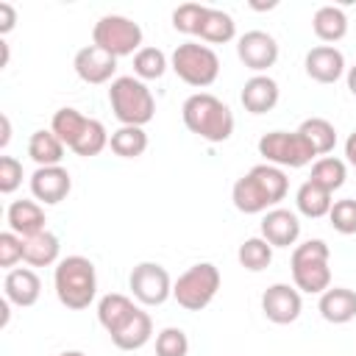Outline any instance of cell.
Wrapping results in <instances>:
<instances>
[{
    "label": "cell",
    "instance_id": "1",
    "mask_svg": "<svg viewBox=\"0 0 356 356\" xmlns=\"http://www.w3.org/2000/svg\"><path fill=\"white\" fill-rule=\"evenodd\" d=\"M289 192V178L281 167L256 164L242 178H236L231 189V200L242 214H264L275 209Z\"/></svg>",
    "mask_w": 356,
    "mask_h": 356
},
{
    "label": "cell",
    "instance_id": "2",
    "mask_svg": "<svg viewBox=\"0 0 356 356\" xmlns=\"http://www.w3.org/2000/svg\"><path fill=\"white\" fill-rule=\"evenodd\" d=\"M181 117H184V125L195 136L214 142V145L231 139V134H234V111L211 92L189 95L181 106Z\"/></svg>",
    "mask_w": 356,
    "mask_h": 356
},
{
    "label": "cell",
    "instance_id": "3",
    "mask_svg": "<svg viewBox=\"0 0 356 356\" xmlns=\"http://www.w3.org/2000/svg\"><path fill=\"white\" fill-rule=\"evenodd\" d=\"M53 286L61 306L81 312L89 309L97 295V273L86 256H67L53 270Z\"/></svg>",
    "mask_w": 356,
    "mask_h": 356
},
{
    "label": "cell",
    "instance_id": "4",
    "mask_svg": "<svg viewBox=\"0 0 356 356\" xmlns=\"http://www.w3.org/2000/svg\"><path fill=\"white\" fill-rule=\"evenodd\" d=\"M108 103L120 125H136L145 128L156 117V97L147 89L145 81L136 75H120L108 86Z\"/></svg>",
    "mask_w": 356,
    "mask_h": 356
},
{
    "label": "cell",
    "instance_id": "5",
    "mask_svg": "<svg viewBox=\"0 0 356 356\" xmlns=\"http://www.w3.org/2000/svg\"><path fill=\"white\" fill-rule=\"evenodd\" d=\"M328 245L323 239H306L292 248V281L306 295H323L331 286V267H328Z\"/></svg>",
    "mask_w": 356,
    "mask_h": 356
},
{
    "label": "cell",
    "instance_id": "6",
    "mask_svg": "<svg viewBox=\"0 0 356 356\" xmlns=\"http://www.w3.org/2000/svg\"><path fill=\"white\" fill-rule=\"evenodd\" d=\"M220 270L211 261H197L172 284V298L186 312H203L220 292Z\"/></svg>",
    "mask_w": 356,
    "mask_h": 356
},
{
    "label": "cell",
    "instance_id": "7",
    "mask_svg": "<svg viewBox=\"0 0 356 356\" xmlns=\"http://www.w3.org/2000/svg\"><path fill=\"white\" fill-rule=\"evenodd\" d=\"M170 67H172V72L184 83H189L195 89L211 86L217 81V75H220V58H217V53L209 44H200V42H184V44H178L172 50V56H170Z\"/></svg>",
    "mask_w": 356,
    "mask_h": 356
},
{
    "label": "cell",
    "instance_id": "8",
    "mask_svg": "<svg viewBox=\"0 0 356 356\" xmlns=\"http://www.w3.org/2000/svg\"><path fill=\"white\" fill-rule=\"evenodd\" d=\"M259 156L264 159V164L273 167H306L312 161H317V153L312 150V145L298 134V131H270L259 139Z\"/></svg>",
    "mask_w": 356,
    "mask_h": 356
},
{
    "label": "cell",
    "instance_id": "9",
    "mask_svg": "<svg viewBox=\"0 0 356 356\" xmlns=\"http://www.w3.org/2000/svg\"><path fill=\"white\" fill-rule=\"evenodd\" d=\"M92 44L103 47L111 56H136L142 50V28L131 17L106 14L92 28Z\"/></svg>",
    "mask_w": 356,
    "mask_h": 356
},
{
    "label": "cell",
    "instance_id": "10",
    "mask_svg": "<svg viewBox=\"0 0 356 356\" xmlns=\"http://www.w3.org/2000/svg\"><path fill=\"white\" fill-rule=\"evenodd\" d=\"M128 286L142 306H161L172 295V278L156 261H139L128 275Z\"/></svg>",
    "mask_w": 356,
    "mask_h": 356
},
{
    "label": "cell",
    "instance_id": "11",
    "mask_svg": "<svg viewBox=\"0 0 356 356\" xmlns=\"http://www.w3.org/2000/svg\"><path fill=\"white\" fill-rule=\"evenodd\" d=\"M236 56L248 70L264 75L278 61V42L267 31H245L236 39Z\"/></svg>",
    "mask_w": 356,
    "mask_h": 356
},
{
    "label": "cell",
    "instance_id": "12",
    "mask_svg": "<svg viewBox=\"0 0 356 356\" xmlns=\"http://www.w3.org/2000/svg\"><path fill=\"white\" fill-rule=\"evenodd\" d=\"M261 312L275 325L295 323L300 317V312H303L300 289L298 286H289V284H273V286H267L264 295H261Z\"/></svg>",
    "mask_w": 356,
    "mask_h": 356
},
{
    "label": "cell",
    "instance_id": "13",
    "mask_svg": "<svg viewBox=\"0 0 356 356\" xmlns=\"http://www.w3.org/2000/svg\"><path fill=\"white\" fill-rule=\"evenodd\" d=\"M72 67H75V75H78L83 83L97 86V83H108L111 75L117 72V56L106 53V50L97 47V44H86V47H81V50L75 53Z\"/></svg>",
    "mask_w": 356,
    "mask_h": 356
},
{
    "label": "cell",
    "instance_id": "14",
    "mask_svg": "<svg viewBox=\"0 0 356 356\" xmlns=\"http://www.w3.org/2000/svg\"><path fill=\"white\" fill-rule=\"evenodd\" d=\"M72 189V178L67 172V167L56 164V167H36L33 175H31V195L33 200L44 203V206H53V203H61Z\"/></svg>",
    "mask_w": 356,
    "mask_h": 356
},
{
    "label": "cell",
    "instance_id": "15",
    "mask_svg": "<svg viewBox=\"0 0 356 356\" xmlns=\"http://www.w3.org/2000/svg\"><path fill=\"white\" fill-rule=\"evenodd\" d=\"M303 67H306V75L317 83H337L348 67H345V56L339 47L334 44H317L306 53L303 58Z\"/></svg>",
    "mask_w": 356,
    "mask_h": 356
},
{
    "label": "cell",
    "instance_id": "16",
    "mask_svg": "<svg viewBox=\"0 0 356 356\" xmlns=\"http://www.w3.org/2000/svg\"><path fill=\"white\" fill-rule=\"evenodd\" d=\"M273 248H289V245H298V236H300V220L295 211L289 209H270L264 211L261 217V234Z\"/></svg>",
    "mask_w": 356,
    "mask_h": 356
},
{
    "label": "cell",
    "instance_id": "17",
    "mask_svg": "<svg viewBox=\"0 0 356 356\" xmlns=\"http://www.w3.org/2000/svg\"><path fill=\"white\" fill-rule=\"evenodd\" d=\"M3 295L8 298V303H14L19 309H28V306H33L39 300L42 281L31 267H14L3 278Z\"/></svg>",
    "mask_w": 356,
    "mask_h": 356
},
{
    "label": "cell",
    "instance_id": "18",
    "mask_svg": "<svg viewBox=\"0 0 356 356\" xmlns=\"http://www.w3.org/2000/svg\"><path fill=\"white\" fill-rule=\"evenodd\" d=\"M278 97H281V89H278V83L270 75H250L245 81V86H242V95H239L245 111H250V114L273 111Z\"/></svg>",
    "mask_w": 356,
    "mask_h": 356
},
{
    "label": "cell",
    "instance_id": "19",
    "mask_svg": "<svg viewBox=\"0 0 356 356\" xmlns=\"http://www.w3.org/2000/svg\"><path fill=\"white\" fill-rule=\"evenodd\" d=\"M6 222H8V231H14L17 236H33V234H39V231H47L44 228V222H47V217H44V209H42V203L39 200H14L11 206H8V211H6Z\"/></svg>",
    "mask_w": 356,
    "mask_h": 356
},
{
    "label": "cell",
    "instance_id": "20",
    "mask_svg": "<svg viewBox=\"0 0 356 356\" xmlns=\"http://www.w3.org/2000/svg\"><path fill=\"white\" fill-rule=\"evenodd\" d=\"M317 309H320L325 323L345 325V323H350L356 317V292L348 289V286H328L320 295Z\"/></svg>",
    "mask_w": 356,
    "mask_h": 356
},
{
    "label": "cell",
    "instance_id": "21",
    "mask_svg": "<svg viewBox=\"0 0 356 356\" xmlns=\"http://www.w3.org/2000/svg\"><path fill=\"white\" fill-rule=\"evenodd\" d=\"M153 337V320L145 309H136L114 334H111V342L120 348V350H139L150 342Z\"/></svg>",
    "mask_w": 356,
    "mask_h": 356
},
{
    "label": "cell",
    "instance_id": "22",
    "mask_svg": "<svg viewBox=\"0 0 356 356\" xmlns=\"http://www.w3.org/2000/svg\"><path fill=\"white\" fill-rule=\"evenodd\" d=\"M61 253V242L56 234L50 231H39L33 236H25L22 239V261L31 264V267H50V264H58Z\"/></svg>",
    "mask_w": 356,
    "mask_h": 356
},
{
    "label": "cell",
    "instance_id": "23",
    "mask_svg": "<svg viewBox=\"0 0 356 356\" xmlns=\"http://www.w3.org/2000/svg\"><path fill=\"white\" fill-rule=\"evenodd\" d=\"M139 306L128 298V295H122V292H108V295H103L100 300H97V323L106 328V334L111 337L134 312H136Z\"/></svg>",
    "mask_w": 356,
    "mask_h": 356
},
{
    "label": "cell",
    "instance_id": "24",
    "mask_svg": "<svg viewBox=\"0 0 356 356\" xmlns=\"http://www.w3.org/2000/svg\"><path fill=\"white\" fill-rule=\"evenodd\" d=\"M200 42H209V44H225L236 36V22L228 11L222 8H214V6H206V14L200 19V31H197Z\"/></svg>",
    "mask_w": 356,
    "mask_h": 356
},
{
    "label": "cell",
    "instance_id": "25",
    "mask_svg": "<svg viewBox=\"0 0 356 356\" xmlns=\"http://www.w3.org/2000/svg\"><path fill=\"white\" fill-rule=\"evenodd\" d=\"M312 31L320 42L334 44L348 33V17L339 6H320L312 17Z\"/></svg>",
    "mask_w": 356,
    "mask_h": 356
},
{
    "label": "cell",
    "instance_id": "26",
    "mask_svg": "<svg viewBox=\"0 0 356 356\" xmlns=\"http://www.w3.org/2000/svg\"><path fill=\"white\" fill-rule=\"evenodd\" d=\"M64 142L47 128H42V131H33L31 134V139H28V156L36 161V167H56V164H61V159H64Z\"/></svg>",
    "mask_w": 356,
    "mask_h": 356
},
{
    "label": "cell",
    "instance_id": "27",
    "mask_svg": "<svg viewBox=\"0 0 356 356\" xmlns=\"http://www.w3.org/2000/svg\"><path fill=\"white\" fill-rule=\"evenodd\" d=\"M295 206L303 217L309 220H320V217H328L334 200H331V192H325L323 186H317L314 181H303L295 192Z\"/></svg>",
    "mask_w": 356,
    "mask_h": 356
},
{
    "label": "cell",
    "instance_id": "28",
    "mask_svg": "<svg viewBox=\"0 0 356 356\" xmlns=\"http://www.w3.org/2000/svg\"><path fill=\"white\" fill-rule=\"evenodd\" d=\"M298 134L312 145V150L317 156H328L334 150V145H337V128L325 117H309V120H303L300 128H298Z\"/></svg>",
    "mask_w": 356,
    "mask_h": 356
},
{
    "label": "cell",
    "instance_id": "29",
    "mask_svg": "<svg viewBox=\"0 0 356 356\" xmlns=\"http://www.w3.org/2000/svg\"><path fill=\"white\" fill-rule=\"evenodd\" d=\"M108 147L120 159H139L147 150V134L145 128H136V125H120L108 136Z\"/></svg>",
    "mask_w": 356,
    "mask_h": 356
},
{
    "label": "cell",
    "instance_id": "30",
    "mask_svg": "<svg viewBox=\"0 0 356 356\" xmlns=\"http://www.w3.org/2000/svg\"><path fill=\"white\" fill-rule=\"evenodd\" d=\"M345 178H348V164L337 156H320L312 164V175H309V181H314L317 186H323L331 195L345 186Z\"/></svg>",
    "mask_w": 356,
    "mask_h": 356
},
{
    "label": "cell",
    "instance_id": "31",
    "mask_svg": "<svg viewBox=\"0 0 356 356\" xmlns=\"http://www.w3.org/2000/svg\"><path fill=\"white\" fill-rule=\"evenodd\" d=\"M86 122H89V117H83V114H81L78 108H72V106H64V108H58V111L53 114L50 131H53L67 147H72V145L78 142V136L83 134Z\"/></svg>",
    "mask_w": 356,
    "mask_h": 356
},
{
    "label": "cell",
    "instance_id": "32",
    "mask_svg": "<svg viewBox=\"0 0 356 356\" xmlns=\"http://www.w3.org/2000/svg\"><path fill=\"white\" fill-rule=\"evenodd\" d=\"M236 259H239V264H242L245 270L261 273V270H267L270 261H273V245H270L264 236H250V239H245V242L239 245Z\"/></svg>",
    "mask_w": 356,
    "mask_h": 356
},
{
    "label": "cell",
    "instance_id": "33",
    "mask_svg": "<svg viewBox=\"0 0 356 356\" xmlns=\"http://www.w3.org/2000/svg\"><path fill=\"white\" fill-rule=\"evenodd\" d=\"M167 67H170V61H167L164 50H159V47H142L134 56V75L139 81H159L167 72Z\"/></svg>",
    "mask_w": 356,
    "mask_h": 356
},
{
    "label": "cell",
    "instance_id": "34",
    "mask_svg": "<svg viewBox=\"0 0 356 356\" xmlns=\"http://www.w3.org/2000/svg\"><path fill=\"white\" fill-rule=\"evenodd\" d=\"M106 147H108V131H106V125H103L100 120H92V117H89L83 134L78 136V142H75L70 150L78 153V156H83V159H89V156L103 153Z\"/></svg>",
    "mask_w": 356,
    "mask_h": 356
},
{
    "label": "cell",
    "instance_id": "35",
    "mask_svg": "<svg viewBox=\"0 0 356 356\" xmlns=\"http://www.w3.org/2000/svg\"><path fill=\"white\" fill-rule=\"evenodd\" d=\"M189 353V337L184 328L167 325L156 334V356H186Z\"/></svg>",
    "mask_w": 356,
    "mask_h": 356
},
{
    "label": "cell",
    "instance_id": "36",
    "mask_svg": "<svg viewBox=\"0 0 356 356\" xmlns=\"http://www.w3.org/2000/svg\"><path fill=\"white\" fill-rule=\"evenodd\" d=\"M203 14H206V6H203V3H181V6L172 11V28H175L178 33L197 36Z\"/></svg>",
    "mask_w": 356,
    "mask_h": 356
},
{
    "label": "cell",
    "instance_id": "37",
    "mask_svg": "<svg viewBox=\"0 0 356 356\" xmlns=\"http://www.w3.org/2000/svg\"><path fill=\"white\" fill-rule=\"evenodd\" d=\"M328 220L334 225V231L350 236L356 234V197H342V200H334L331 211H328Z\"/></svg>",
    "mask_w": 356,
    "mask_h": 356
},
{
    "label": "cell",
    "instance_id": "38",
    "mask_svg": "<svg viewBox=\"0 0 356 356\" xmlns=\"http://www.w3.org/2000/svg\"><path fill=\"white\" fill-rule=\"evenodd\" d=\"M22 184V164L14 156H0V192L11 195Z\"/></svg>",
    "mask_w": 356,
    "mask_h": 356
},
{
    "label": "cell",
    "instance_id": "39",
    "mask_svg": "<svg viewBox=\"0 0 356 356\" xmlns=\"http://www.w3.org/2000/svg\"><path fill=\"white\" fill-rule=\"evenodd\" d=\"M17 261H22V236H17L14 231H3L0 234V267L14 270Z\"/></svg>",
    "mask_w": 356,
    "mask_h": 356
},
{
    "label": "cell",
    "instance_id": "40",
    "mask_svg": "<svg viewBox=\"0 0 356 356\" xmlns=\"http://www.w3.org/2000/svg\"><path fill=\"white\" fill-rule=\"evenodd\" d=\"M17 25V8L11 3H0V36H6Z\"/></svg>",
    "mask_w": 356,
    "mask_h": 356
},
{
    "label": "cell",
    "instance_id": "41",
    "mask_svg": "<svg viewBox=\"0 0 356 356\" xmlns=\"http://www.w3.org/2000/svg\"><path fill=\"white\" fill-rule=\"evenodd\" d=\"M345 159H348V164L356 170V131L348 134V139H345Z\"/></svg>",
    "mask_w": 356,
    "mask_h": 356
},
{
    "label": "cell",
    "instance_id": "42",
    "mask_svg": "<svg viewBox=\"0 0 356 356\" xmlns=\"http://www.w3.org/2000/svg\"><path fill=\"white\" fill-rule=\"evenodd\" d=\"M0 125H3V134H0V147H6V145H8V139H11V122H8V117H6V114L0 117Z\"/></svg>",
    "mask_w": 356,
    "mask_h": 356
},
{
    "label": "cell",
    "instance_id": "43",
    "mask_svg": "<svg viewBox=\"0 0 356 356\" xmlns=\"http://www.w3.org/2000/svg\"><path fill=\"white\" fill-rule=\"evenodd\" d=\"M345 81H348V89H350V95L356 97V64H353V67H348V72H345Z\"/></svg>",
    "mask_w": 356,
    "mask_h": 356
},
{
    "label": "cell",
    "instance_id": "44",
    "mask_svg": "<svg viewBox=\"0 0 356 356\" xmlns=\"http://www.w3.org/2000/svg\"><path fill=\"white\" fill-rule=\"evenodd\" d=\"M58 356H86L83 350H64V353H58Z\"/></svg>",
    "mask_w": 356,
    "mask_h": 356
}]
</instances>
